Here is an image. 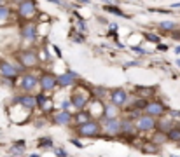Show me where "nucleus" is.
<instances>
[{
    "label": "nucleus",
    "instance_id": "0eeeda50",
    "mask_svg": "<svg viewBox=\"0 0 180 157\" xmlns=\"http://www.w3.org/2000/svg\"><path fill=\"white\" fill-rule=\"evenodd\" d=\"M144 112L149 113V115H154V117H161V115L166 113V107L163 103H159V101H149Z\"/></svg>",
    "mask_w": 180,
    "mask_h": 157
},
{
    "label": "nucleus",
    "instance_id": "bb28decb",
    "mask_svg": "<svg viewBox=\"0 0 180 157\" xmlns=\"http://www.w3.org/2000/svg\"><path fill=\"white\" fill-rule=\"evenodd\" d=\"M145 39L149 42H154V44H159V37L156 33H145Z\"/></svg>",
    "mask_w": 180,
    "mask_h": 157
},
{
    "label": "nucleus",
    "instance_id": "dca6fc26",
    "mask_svg": "<svg viewBox=\"0 0 180 157\" xmlns=\"http://www.w3.org/2000/svg\"><path fill=\"white\" fill-rule=\"evenodd\" d=\"M54 124H61V126H65V124H70L72 122V113L68 112V110H63V112L56 113L53 117Z\"/></svg>",
    "mask_w": 180,
    "mask_h": 157
},
{
    "label": "nucleus",
    "instance_id": "f704fd0d",
    "mask_svg": "<svg viewBox=\"0 0 180 157\" xmlns=\"http://www.w3.org/2000/svg\"><path fill=\"white\" fill-rule=\"evenodd\" d=\"M133 51H136V52H140V54H142V52H145V51H142L140 47H133Z\"/></svg>",
    "mask_w": 180,
    "mask_h": 157
},
{
    "label": "nucleus",
    "instance_id": "4c0bfd02",
    "mask_svg": "<svg viewBox=\"0 0 180 157\" xmlns=\"http://www.w3.org/2000/svg\"><path fill=\"white\" fill-rule=\"evenodd\" d=\"M177 65H178V66H180V59H178V61H177Z\"/></svg>",
    "mask_w": 180,
    "mask_h": 157
},
{
    "label": "nucleus",
    "instance_id": "9b49d317",
    "mask_svg": "<svg viewBox=\"0 0 180 157\" xmlns=\"http://www.w3.org/2000/svg\"><path fill=\"white\" fill-rule=\"evenodd\" d=\"M21 37L25 40H35L37 37V25L35 23H27L21 26Z\"/></svg>",
    "mask_w": 180,
    "mask_h": 157
},
{
    "label": "nucleus",
    "instance_id": "f8f14e48",
    "mask_svg": "<svg viewBox=\"0 0 180 157\" xmlns=\"http://www.w3.org/2000/svg\"><path fill=\"white\" fill-rule=\"evenodd\" d=\"M110 101L119 105V107H123V105L128 101V93L124 91V89H115V91L110 93Z\"/></svg>",
    "mask_w": 180,
    "mask_h": 157
},
{
    "label": "nucleus",
    "instance_id": "6ab92c4d",
    "mask_svg": "<svg viewBox=\"0 0 180 157\" xmlns=\"http://www.w3.org/2000/svg\"><path fill=\"white\" fill-rule=\"evenodd\" d=\"M171 127H175V126H173V121H171V119H163V121H158V129H159V131H164V133H168Z\"/></svg>",
    "mask_w": 180,
    "mask_h": 157
},
{
    "label": "nucleus",
    "instance_id": "58836bf2",
    "mask_svg": "<svg viewBox=\"0 0 180 157\" xmlns=\"http://www.w3.org/2000/svg\"><path fill=\"white\" fill-rule=\"evenodd\" d=\"M2 2H4V0H0V5H2Z\"/></svg>",
    "mask_w": 180,
    "mask_h": 157
},
{
    "label": "nucleus",
    "instance_id": "20e7f679",
    "mask_svg": "<svg viewBox=\"0 0 180 157\" xmlns=\"http://www.w3.org/2000/svg\"><path fill=\"white\" fill-rule=\"evenodd\" d=\"M103 127H105V131L112 136L123 135V119H119V117L105 119V121H103Z\"/></svg>",
    "mask_w": 180,
    "mask_h": 157
},
{
    "label": "nucleus",
    "instance_id": "423d86ee",
    "mask_svg": "<svg viewBox=\"0 0 180 157\" xmlns=\"http://www.w3.org/2000/svg\"><path fill=\"white\" fill-rule=\"evenodd\" d=\"M39 86L42 91H53L54 87L58 86V77L53 74H44V75H40L39 77Z\"/></svg>",
    "mask_w": 180,
    "mask_h": 157
},
{
    "label": "nucleus",
    "instance_id": "72a5a7b5",
    "mask_svg": "<svg viewBox=\"0 0 180 157\" xmlns=\"http://www.w3.org/2000/svg\"><path fill=\"white\" fill-rule=\"evenodd\" d=\"M117 28H119V26H117V25H114V23L110 25V30H115V31H117Z\"/></svg>",
    "mask_w": 180,
    "mask_h": 157
},
{
    "label": "nucleus",
    "instance_id": "f03ea898",
    "mask_svg": "<svg viewBox=\"0 0 180 157\" xmlns=\"http://www.w3.org/2000/svg\"><path fill=\"white\" fill-rule=\"evenodd\" d=\"M135 126L138 129V133H142V131H152L158 127V121H156L154 115H149V113L144 112L140 117L135 119Z\"/></svg>",
    "mask_w": 180,
    "mask_h": 157
},
{
    "label": "nucleus",
    "instance_id": "412c9836",
    "mask_svg": "<svg viewBox=\"0 0 180 157\" xmlns=\"http://www.w3.org/2000/svg\"><path fill=\"white\" fill-rule=\"evenodd\" d=\"M159 150V145L150 141V143H144L142 145V152H147V154H156Z\"/></svg>",
    "mask_w": 180,
    "mask_h": 157
},
{
    "label": "nucleus",
    "instance_id": "39448f33",
    "mask_svg": "<svg viewBox=\"0 0 180 157\" xmlns=\"http://www.w3.org/2000/svg\"><path fill=\"white\" fill-rule=\"evenodd\" d=\"M18 59L25 68H32V66L39 65V58H37L35 51H21L18 54Z\"/></svg>",
    "mask_w": 180,
    "mask_h": 157
},
{
    "label": "nucleus",
    "instance_id": "ddd939ff",
    "mask_svg": "<svg viewBox=\"0 0 180 157\" xmlns=\"http://www.w3.org/2000/svg\"><path fill=\"white\" fill-rule=\"evenodd\" d=\"M70 101L77 110H84L86 108V105H88V96L80 94V93H74V94L70 96Z\"/></svg>",
    "mask_w": 180,
    "mask_h": 157
},
{
    "label": "nucleus",
    "instance_id": "b1692460",
    "mask_svg": "<svg viewBox=\"0 0 180 157\" xmlns=\"http://www.w3.org/2000/svg\"><path fill=\"white\" fill-rule=\"evenodd\" d=\"M159 28L164 30V31H173L177 28V25H175V23H171V21H161V23H159Z\"/></svg>",
    "mask_w": 180,
    "mask_h": 157
},
{
    "label": "nucleus",
    "instance_id": "2f4dec72",
    "mask_svg": "<svg viewBox=\"0 0 180 157\" xmlns=\"http://www.w3.org/2000/svg\"><path fill=\"white\" fill-rule=\"evenodd\" d=\"M70 105H72V101H63L61 108H63V110H68V108H70Z\"/></svg>",
    "mask_w": 180,
    "mask_h": 157
},
{
    "label": "nucleus",
    "instance_id": "4be33fe9",
    "mask_svg": "<svg viewBox=\"0 0 180 157\" xmlns=\"http://www.w3.org/2000/svg\"><path fill=\"white\" fill-rule=\"evenodd\" d=\"M168 138L171 141H180V127H171L168 131Z\"/></svg>",
    "mask_w": 180,
    "mask_h": 157
},
{
    "label": "nucleus",
    "instance_id": "5701e85b",
    "mask_svg": "<svg viewBox=\"0 0 180 157\" xmlns=\"http://www.w3.org/2000/svg\"><path fill=\"white\" fill-rule=\"evenodd\" d=\"M23 147H25L23 141L19 143V147H18V145H14V147L9 148V154H11V155H21V154H25V148H23Z\"/></svg>",
    "mask_w": 180,
    "mask_h": 157
},
{
    "label": "nucleus",
    "instance_id": "4468645a",
    "mask_svg": "<svg viewBox=\"0 0 180 157\" xmlns=\"http://www.w3.org/2000/svg\"><path fill=\"white\" fill-rule=\"evenodd\" d=\"M39 86V78L35 77V75H25V77L21 78V87L25 89V91H33L35 87Z\"/></svg>",
    "mask_w": 180,
    "mask_h": 157
},
{
    "label": "nucleus",
    "instance_id": "aec40b11",
    "mask_svg": "<svg viewBox=\"0 0 180 157\" xmlns=\"http://www.w3.org/2000/svg\"><path fill=\"white\" fill-rule=\"evenodd\" d=\"M166 140H170V138H168V133H164V131H159V129L156 131V133H154V136H152V141H154V143H158V145L164 143Z\"/></svg>",
    "mask_w": 180,
    "mask_h": 157
},
{
    "label": "nucleus",
    "instance_id": "e433bc0d",
    "mask_svg": "<svg viewBox=\"0 0 180 157\" xmlns=\"http://www.w3.org/2000/svg\"><path fill=\"white\" fill-rule=\"evenodd\" d=\"M175 52H180V45H178V47H177V49H175Z\"/></svg>",
    "mask_w": 180,
    "mask_h": 157
},
{
    "label": "nucleus",
    "instance_id": "a211bd4d",
    "mask_svg": "<svg viewBox=\"0 0 180 157\" xmlns=\"http://www.w3.org/2000/svg\"><path fill=\"white\" fill-rule=\"evenodd\" d=\"M75 122H77V124H84V122H88L89 119H93L91 117V113L89 112H84V110H79V112L75 113Z\"/></svg>",
    "mask_w": 180,
    "mask_h": 157
},
{
    "label": "nucleus",
    "instance_id": "cd10ccee",
    "mask_svg": "<svg viewBox=\"0 0 180 157\" xmlns=\"http://www.w3.org/2000/svg\"><path fill=\"white\" fill-rule=\"evenodd\" d=\"M136 91H138V96H140V98L144 94H152V93H150V91H152L150 87H145V89H144V87H136Z\"/></svg>",
    "mask_w": 180,
    "mask_h": 157
},
{
    "label": "nucleus",
    "instance_id": "393cba45",
    "mask_svg": "<svg viewBox=\"0 0 180 157\" xmlns=\"http://www.w3.org/2000/svg\"><path fill=\"white\" fill-rule=\"evenodd\" d=\"M105 11H107V12H112V14H117V16H121V17H128L126 14H124L119 7H115V5H107Z\"/></svg>",
    "mask_w": 180,
    "mask_h": 157
},
{
    "label": "nucleus",
    "instance_id": "c756f323",
    "mask_svg": "<svg viewBox=\"0 0 180 157\" xmlns=\"http://www.w3.org/2000/svg\"><path fill=\"white\" fill-rule=\"evenodd\" d=\"M51 147L53 145V141H51V138H44V140H40V147Z\"/></svg>",
    "mask_w": 180,
    "mask_h": 157
},
{
    "label": "nucleus",
    "instance_id": "6e6552de",
    "mask_svg": "<svg viewBox=\"0 0 180 157\" xmlns=\"http://www.w3.org/2000/svg\"><path fill=\"white\" fill-rule=\"evenodd\" d=\"M16 103H19L23 108H27V110H33L35 107H39V103H37V98H35V96H32V94L16 96Z\"/></svg>",
    "mask_w": 180,
    "mask_h": 157
},
{
    "label": "nucleus",
    "instance_id": "7c9ffc66",
    "mask_svg": "<svg viewBox=\"0 0 180 157\" xmlns=\"http://www.w3.org/2000/svg\"><path fill=\"white\" fill-rule=\"evenodd\" d=\"M54 154H56V155H61V157H66V155H68V154H66L63 148H56V150H54Z\"/></svg>",
    "mask_w": 180,
    "mask_h": 157
},
{
    "label": "nucleus",
    "instance_id": "9d476101",
    "mask_svg": "<svg viewBox=\"0 0 180 157\" xmlns=\"http://www.w3.org/2000/svg\"><path fill=\"white\" fill-rule=\"evenodd\" d=\"M23 68H16L14 65H11V63H2L0 65V74L4 75L5 78H14L18 77V74L21 72Z\"/></svg>",
    "mask_w": 180,
    "mask_h": 157
},
{
    "label": "nucleus",
    "instance_id": "473e14b6",
    "mask_svg": "<svg viewBox=\"0 0 180 157\" xmlns=\"http://www.w3.org/2000/svg\"><path fill=\"white\" fill-rule=\"evenodd\" d=\"M72 143H74L75 147H79V148H82V143H80L79 140H74V138H72Z\"/></svg>",
    "mask_w": 180,
    "mask_h": 157
},
{
    "label": "nucleus",
    "instance_id": "c9c22d12",
    "mask_svg": "<svg viewBox=\"0 0 180 157\" xmlns=\"http://www.w3.org/2000/svg\"><path fill=\"white\" fill-rule=\"evenodd\" d=\"M171 9H180V4H173V5H171Z\"/></svg>",
    "mask_w": 180,
    "mask_h": 157
},
{
    "label": "nucleus",
    "instance_id": "7ed1b4c3",
    "mask_svg": "<svg viewBox=\"0 0 180 157\" xmlns=\"http://www.w3.org/2000/svg\"><path fill=\"white\" fill-rule=\"evenodd\" d=\"M37 14V4L33 0H23L18 5V16L23 19H32Z\"/></svg>",
    "mask_w": 180,
    "mask_h": 157
},
{
    "label": "nucleus",
    "instance_id": "1a4fd4ad",
    "mask_svg": "<svg viewBox=\"0 0 180 157\" xmlns=\"http://www.w3.org/2000/svg\"><path fill=\"white\" fill-rule=\"evenodd\" d=\"M77 78H79V75L75 74V72H66V74H63V75L58 77V86H60V87L74 86V84L77 82Z\"/></svg>",
    "mask_w": 180,
    "mask_h": 157
},
{
    "label": "nucleus",
    "instance_id": "a878e982",
    "mask_svg": "<svg viewBox=\"0 0 180 157\" xmlns=\"http://www.w3.org/2000/svg\"><path fill=\"white\" fill-rule=\"evenodd\" d=\"M9 14H11V11L5 5H0V19H7L9 17Z\"/></svg>",
    "mask_w": 180,
    "mask_h": 157
},
{
    "label": "nucleus",
    "instance_id": "f257e3e1",
    "mask_svg": "<svg viewBox=\"0 0 180 157\" xmlns=\"http://www.w3.org/2000/svg\"><path fill=\"white\" fill-rule=\"evenodd\" d=\"M101 126L96 119H89L88 122L79 124L77 126V136H82V138H96L100 136Z\"/></svg>",
    "mask_w": 180,
    "mask_h": 157
},
{
    "label": "nucleus",
    "instance_id": "2eb2a0df",
    "mask_svg": "<svg viewBox=\"0 0 180 157\" xmlns=\"http://www.w3.org/2000/svg\"><path fill=\"white\" fill-rule=\"evenodd\" d=\"M119 115V105L115 103H107L103 105V119H112V117H117Z\"/></svg>",
    "mask_w": 180,
    "mask_h": 157
},
{
    "label": "nucleus",
    "instance_id": "c85d7f7f",
    "mask_svg": "<svg viewBox=\"0 0 180 157\" xmlns=\"http://www.w3.org/2000/svg\"><path fill=\"white\" fill-rule=\"evenodd\" d=\"M37 103H39V107L42 108V107H44V105L47 103V100H46V96H44V94H39V96H37Z\"/></svg>",
    "mask_w": 180,
    "mask_h": 157
},
{
    "label": "nucleus",
    "instance_id": "f3484780",
    "mask_svg": "<svg viewBox=\"0 0 180 157\" xmlns=\"http://www.w3.org/2000/svg\"><path fill=\"white\" fill-rule=\"evenodd\" d=\"M135 133H138V129L135 126V121L123 119V135H135Z\"/></svg>",
    "mask_w": 180,
    "mask_h": 157
}]
</instances>
